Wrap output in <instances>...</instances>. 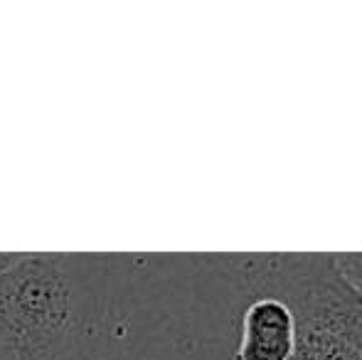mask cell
Returning <instances> with one entry per match:
<instances>
[{"mask_svg": "<svg viewBox=\"0 0 362 360\" xmlns=\"http://www.w3.org/2000/svg\"><path fill=\"white\" fill-rule=\"evenodd\" d=\"M333 265L340 272V277L362 296V252H350V255H333Z\"/></svg>", "mask_w": 362, "mask_h": 360, "instance_id": "3", "label": "cell"}, {"mask_svg": "<svg viewBox=\"0 0 362 360\" xmlns=\"http://www.w3.org/2000/svg\"><path fill=\"white\" fill-rule=\"evenodd\" d=\"M72 313V286L54 257L20 255L0 274V336L20 356L47 353Z\"/></svg>", "mask_w": 362, "mask_h": 360, "instance_id": "1", "label": "cell"}, {"mask_svg": "<svg viewBox=\"0 0 362 360\" xmlns=\"http://www.w3.org/2000/svg\"><path fill=\"white\" fill-rule=\"evenodd\" d=\"M293 353V311L274 296H257L244 308L237 360H291Z\"/></svg>", "mask_w": 362, "mask_h": 360, "instance_id": "2", "label": "cell"}]
</instances>
